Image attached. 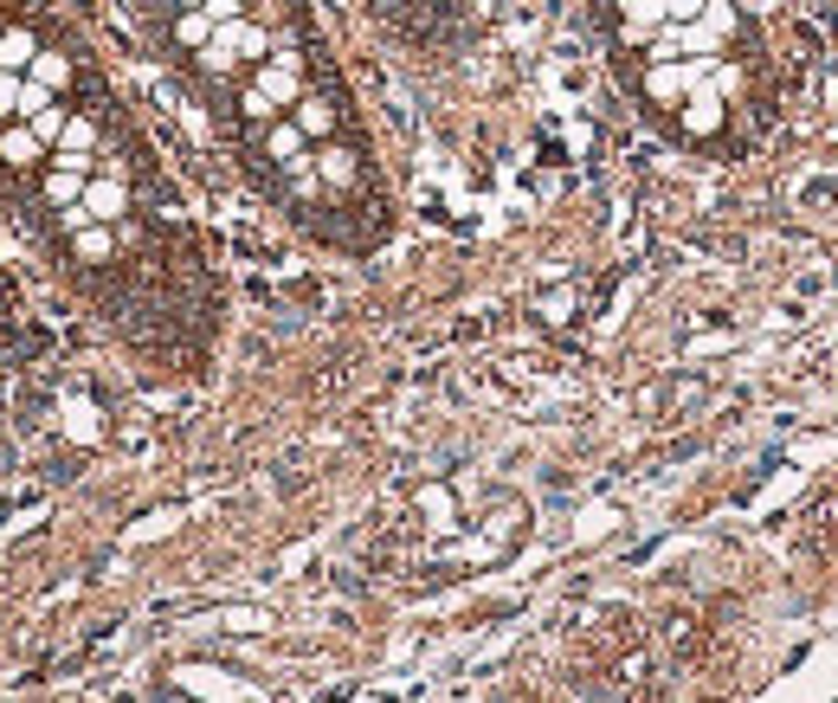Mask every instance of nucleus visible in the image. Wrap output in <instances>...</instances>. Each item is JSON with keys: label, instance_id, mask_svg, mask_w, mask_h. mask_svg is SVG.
Listing matches in <instances>:
<instances>
[{"label": "nucleus", "instance_id": "f257e3e1", "mask_svg": "<svg viewBox=\"0 0 838 703\" xmlns=\"http://www.w3.org/2000/svg\"><path fill=\"white\" fill-rule=\"evenodd\" d=\"M665 7H671V0H620V39L645 52V46H651V33L665 26Z\"/></svg>", "mask_w": 838, "mask_h": 703}, {"label": "nucleus", "instance_id": "f03ea898", "mask_svg": "<svg viewBox=\"0 0 838 703\" xmlns=\"http://www.w3.org/2000/svg\"><path fill=\"white\" fill-rule=\"evenodd\" d=\"M239 7H246V13H259V0H239ZM259 20H265V13H259Z\"/></svg>", "mask_w": 838, "mask_h": 703}, {"label": "nucleus", "instance_id": "7ed1b4c3", "mask_svg": "<svg viewBox=\"0 0 838 703\" xmlns=\"http://www.w3.org/2000/svg\"><path fill=\"white\" fill-rule=\"evenodd\" d=\"M7 26H13V20H7V13H0V39H7Z\"/></svg>", "mask_w": 838, "mask_h": 703}]
</instances>
